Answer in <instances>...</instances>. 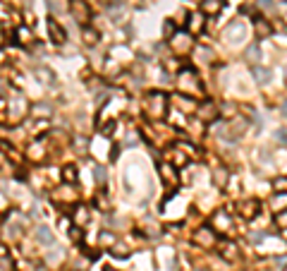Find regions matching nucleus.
<instances>
[{
  "instance_id": "f257e3e1",
  "label": "nucleus",
  "mask_w": 287,
  "mask_h": 271,
  "mask_svg": "<svg viewBox=\"0 0 287 271\" xmlns=\"http://www.w3.org/2000/svg\"><path fill=\"white\" fill-rule=\"evenodd\" d=\"M144 113L151 120H163L165 113H168V96L163 91H151L144 98Z\"/></svg>"
},
{
  "instance_id": "f03ea898",
  "label": "nucleus",
  "mask_w": 287,
  "mask_h": 271,
  "mask_svg": "<svg viewBox=\"0 0 287 271\" xmlns=\"http://www.w3.org/2000/svg\"><path fill=\"white\" fill-rule=\"evenodd\" d=\"M177 77V87L182 89L185 96H201V82H199L194 70H179Z\"/></svg>"
},
{
  "instance_id": "7ed1b4c3",
  "label": "nucleus",
  "mask_w": 287,
  "mask_h": 271,
  "mask_svg": "<svg viewBox=\"0 0 287 271\" xmlns=\"http://www.w3.org/2000/svg\"><path fill=\"white\" fill-rule=\"evenodd\" d=\"M5 106H8V113H5V115H8V122H12V125H15V122H19V120L24 118V115H27V111H29V106H27V101H24V96H10V98H5Z\"/></svg>"
},
{
  "instance_id": "20e7f679",
  "label": "nucleus",
  "mask_w": 287,
  "mask_h": 271,
  "mask_svg": "<svg viewBox=\"0 0 287 271\" xmlns=\"http://www.w3.org/2000/svg\"><path fill=\"white\" fill-rule=\"evenodd\" d=\"M213 231L216 233H223V235H232L234 233V218L230 211L225 209H218L213 214Z\"/></svg>"
},
{
  "instance_id": "39448f33",
  "label": "nucleus",
  "mask_w": 287,
  "mask_h": 271,
  "mask_svg": "<svg viewBox=\"0 0 287 271\" xmlns=\"http://www.w3.org/2000/svg\"><path fill=\"white\" fill-rule=\"evenodd\" d=\"M46 156H48V137L34 139L29 144V149H27V159L34 161V163H41V161H46Z\"/></svg>"
},
{
  "instance_id": "423d86ee",
  "label": "nucleus",
  "mask_w": 287,
  "mask_h": 271,
  "mask_svg": "<svg viewBox=\"0 0 287 271\" xmlns=\"http://www.w3.org/2000/svg\"><path fill=\"white\" fill-rule=\"evenodd\" d=\"M70 15L77 24H86V27H89V22H91V10H89V5H86V0H72Z\"/></svg>"
},
{
  "instance_id": "0eeeda50",
  "label": "nucleus",
  "mask_w": 287,
  "mask_h": 271,
  "mask_svg": "<svg viewBox=\"0 0 287 271\" xmlns=\"http://www.w3.org/2000/svg\"><path fill=\"white\" fill-rule=\"evenodd\" d=\"M170 46L175 53H189L194 48V39L189 34H182V32H175L170 36Z\"/></svg>"
},
{
  "instance_id": "6e6552de",
  "label": "nucleus",
  "mask_w": 287,
  "mask_h": 271,
  "mask_svg": "<svg viewBox=\"0 0 287 271\" xmlns=\"http://www.w3.org/2000/svg\"><path fill=\"white\" fill-rule=\"evenodd\" d=\"M220 115V106L213 104V101H203L199 108H196V118L201 122H213V120Z\"/></svg>"
},
{
  "instance_id": "1a4fd4ad",
  "label": "nucleus",
  "mask_w": 287,
  "mask_h": 271,
  "mask_svg": "<svg viewBox=\"0 0 287 271\" xmlns=\"http://www.w3.org/2000/svg\"><path fill=\"white\" fill-rule=\"evenodd\" d=\"M258 242H261V248H258L261 252H268V255H273V252H285V242H282L280 238H275V235H271V233H266Z\"/></svg>"
},
{
  "instance_id": "9d476101",
  "label": "nucleus",
  "mask_w": 287,
  "mask_h": 271,
  "mask_svg": "<svg viewBox=\"0 0 287 271\" xmlns=\"http://www.w3.org/2000/svg\"><path fill=\"white\" fill-rule=\"evenodd\" d=\"M194 242H196V245H201V248H216V245H218L216 231H213V228H196Z\"/></svg>"
},
{
  "instance_id": "9b49d317",
  "label": "nucleus",
  "mask_w": 287,
  "mask_h": 271,
  "mask_svg": "<svg viewBox=\"0 0 287 271\" xmlns=\"http://www.w3.org/2000/svg\"><path fill=\"white\" fill-rule=\"evenodd\" d=\"M158 173H161V180H163L168 187H177V183H179V176L175 173V166H172L170 161H165V163H161L158 166Z\"/></svg>"
},
{
  "instance_id": "f8f14e48",
  "label": "nucleus",
  "mask_w": 287,
  "mask_h": 271,
  "mask_svg": "<svg viewBox=\"0 0 287 271\" xmlns=\"http://www.w3.org/2000/svg\"><path fill=\"white\" fill-rule=\"evenodd\" d=\"M216 248H218V252H220V257H223L225 262H237L240 250H237V245H234L232 240H220Z\"/></svg>"
},
{
  "instance_id": "ddd939ff",
  "label": "nucleus",
  "mask_w": 287,
  "mask_h": 271,
  "mask_svg": "<svg viewBox=\"0 0 287 271\" xmlns=\"http://www.w3.org/2000/svg\"><path fill=\"white\" fill-rule=\"evenodd\" d=\"M53 202L55 204H74L77 202V192L72 190V187H58V190H53Z\"/></svg>"
},
{
  "instance_id": "4468645a",
  "label": "nucleus",
  "mask_w": 287,
  "mask_h": 271,
  "mask_svg": "<svg viewBox=\"0 0 287 271\" xmlns=\"http://www.w3.org/2000/svg\"><path fill=\"white\" fill-rule=\"evenodd\" d=\"M187 29L189 34H201L203 32V24H206V15H203L201 10L199 12H192V15H187Z\"/></svg>"
},
{
  "instance_id": "2eb2a0df",
  "label": "nucleus",
  "mask_w": 287,
  "mask_h": 271,
  "mask_svg": "<svg viewBox=\"0 0 287 271\" xmlns=\"http://www.w3.org/2000/svg\"><path fill=\"white\" fill-rule=\"evenodd\" d=\"M237 209H240V216H242V218H254V216L261 211V204H258L256 200H242Z\"/></svg>"
},
{
  "instance_id": "dca6fc26",
  "label": "nucleus",
  "mask_w": 287,
  "mask_h": 271,
  "mask_svg": "<svg viewBox=\"0 0 287 271\" xmlns=\"http://www.w3.org/2000/svg\"><path fill=\"white\" fill-rule=\"evenodd\" d=\"M48 34H50L53 43H65V39H67V32L58 24V19H48Z\"/></svg>"
},
{
  "instance_id": "f3484780",
  "label": "nucleus",
  "mask_w": 287,
  "mask_h": 271,
  "mask_svg": "<svg viewBox=\"0 0 287 271\" xmlns=\"http://www.w3.org/2000/svg\"><path fill=\"white\" fill-rule=\"evenodd\" d=\"M223 10V0H201V12L206 17H216Z\"/></svg>"
},
{
  "instance_id": "a211bd4d",
  "label": "nucleus",
  "mask_w": 287,
  "mask_h": 271,
  "mask_svg": "<svg viewBox=\"0 0 287 271\" xmlns=\"http://www.w3.org/2000/svg\"><path fill=\"white\" fill-rule=\"evenodd\" d=\"M70 3L72 0H46L48 10H50L53 15H62V12H67V10H70Z\"/></svg>"
},
{
  "instance_id": "6ab92c4d",
  "label": "nucleus",
  "mask_w": 287,
  "mask_h": 271,
  "mask_svg": "<svg viewBox=\"0 0 287 271\" xmlns=\"http://www.w3.org/2000/svg\"><path fill=\"white\" fill-rule=\"evenodd\" d=\"M271 209L278 214V211H282V209H287V192H275L271 197Z\"/></svg>"
},
{
  "instance_id": "aec40b11",
  "label": "nucleus",
  "mask_w": 287,
  "mask_h": 271,
  "mask_svg": "<svg viewBox=\"0 0 287 271\" xmlns=\"http://www.w3.org/2000/svg\"><path fill=\"white\" fill-rule=\"evenodd\" d=\"M36 240H39L43 248H48V245H53L55 242V235L48 231L46 226H41V228H36Z\"/></svg>"
},
{
  "instance_id": "412c9836",
  "label": "nucleus",
  "mask_w": 287,
  "mask_h": 271,
  "mask_svg": "<svg viewBox=\"0 0 287 271\" xmlns=\"http://www.w3.org/2000/svg\"><path fill=\"white\" fill-rule=\"evenodd\" d=\"M242 36H244V27H242L240 22H232L225 29V39L227 41H237V39H242Z\"/></svg>"
},
{
  "instance_id": "4be33fe9",
  "label": "nucleus",
  "mask_w": 287,
  "mask_h": 271,
  "mask_svg": "<svg viewBox=\"0 0 287 271\" xmlns=\"http://www.w3.org/2000/svg\"><path fill=\"white\" fill-rule=\"evenodd\" d=\"M227 180H230V170H227V168H216V170H213V183L218 185V187H225L227 185Z\"/></svg>"
},
{
  "instance_id": "5701e85b",
  "label": "nucleus",
  "mask_w": 287,
  "mask_h": 271,
  "mask_svg": "<svg viewBox=\"0 0 287 271\" xmlns=\"http://www.w3.org/2000/svg\"><path fill=\"white\" fill-rule=\"evenodd\" d=\"M50 113H53V108L43 101V104H36L34 108H31V115L34 118H50Z\"/></svg>"
},
{
  "instance_id": "b1692460",
  "label": "nucleus",
  "mask_w": 287,
  "mask_h": 271,
  "mask_svg": "<svg viewBox=\"0 0 287 271\" xmlns=\"http://www.w3.org/2000/svg\"><path fill=\"white\" fill-rule=\"evenodd\" d=\"M196 56H199V63H203V65H211L213 60H216V53L211 51V48H196Z\"/></svg>"
},
{
  "instance_id": "393cba45",
  "label": "nucleus",
  "mask_w": 287,
  "mask_h": 271,
  "mask_svg": "<svg viewBox=\"0 0 287 271\" xmlns=\"http://www.w3.org/2000/svg\"><path fill=\"white\" fill-rule=\"evenodd\" d=\"M72 221L77 226H82V224H86L89 221V209H84V207H77L74 211H72Z\"/></svg>"
},
{
  "instance_id": "a878e982",
  "label": "nucleus",
  "mask_w": 287,
  "mask_h": 271,
  "mask_svg": "<svg viewBox=\"0 0 287 271\" xmlns=\"http://www.w3.org/2000/svg\"><path fill=\"white\" fill-rule=\"evenodd\" d=\"M271 32H273V27L266 19H258L256 22V36L258 39H266V36H271Z\"/></svg>"
},
{
  "instance_id": "bb28decb",
  "label": "nucleus",
  "mask_w": 287,
  "mask_h": 271,
  "mask_svg": "<svg viewBox=\"0 0 287 271\" xmlns=\"http://www.w3.org/2000/svg\"><path fill=\"white\" fill-rule=\"evenodd\" d=\"M254 75H256L258 84H268L271 82V70L268 67H254Z\"/></svg>"
},
{
  "instance_id": "cd10ccee",
  "label": "nucleus",
  "mask_w": 287,
  "mask_h": 271,
  "mask_svg": "<svg viewBox=\"0 0 287 271\" xmlns=\"http://www.w3.org/2000/svg\"><path fill=\"white\" fill-rule=\"evenodd\" d=\"M15 36H17V43H22V46L31 43V32L27 29V27H19V29L15 32Z\"/></svg>"
},
{
  "instance_id": "c85d7f7f",
  "label": "nucleus",
  "mask_w": 287,
  "mask_h": 271,
  "mask_svg": "<svg viewBox=\"0 0 287 271\" xmlns=\"http://www.w3.org/2000/svg\"><path fill=\"white\" fill-rule=\"evenodd\" d=\"M62 180H65V183H77V168L74 166H65L62 168Z\"/></svg>"
},
{
  "instance_id": "c756f323",
  "label": "nucleus",
  "mask_w": 287,
  "mask_h": 271,
  "mask_svg": "<svg viewBox=\"0 0 287 271\" xmlns=\"http://www.w3.org/2000/svg\"><path fill=\"white\" fill-rule=\"evenodd\" d=\"M84 43H89V46L98 43V32H96V29H91V27H86V29H84Z\"/></svg>"
},
{
  "instance_id": "7c9ffc66",
  "label": "nucleus",
  "mask_w": 287,
  "mask_h": 271,
  "mask_svg": "<svg viewBox=\"0 0 287 271\" xmlns=\"http://www.w3.org/2000/svg\"><path fill=\"white\" fill-rule=\"evenodd\" d=\"M244 56H247V60H249V63H256L258 58H261V51H258V43H254V46H249V48H247V53H244Z\"/></svg>"
},
{
  "instance_id": "2f4dec72",
  "label": "nucleus",
  "mask_w": 287,
  "mask_h": 271,
  "mask_svg": "<svg viewBox=\"0 0 287 271\" xmlns=\"http://www.w3.org/2000/svg\"><path fill=\"white\" fill-rule=\"evenodd\" d=\"M273 190L275 192H287V176H280L273 180Z\"/></svg>"
},
{
  "instance_id": "473e14b6",
  "label": "nucleus",
  "mask_w": 287,
  "mask_h": 271,
  "mask_svg": "<svg viewBox=\"0 0 287 271\" xmlns=\"http://www.w3.org/2000/svg\"><path fill=\"white\" fill-rule=\"evenodd\" d=\"M275 224H278V228H287V209L275 214Z\"/></svg>"
},
{
  "instance_id": "72a5a7b5",
  "label": "nucleus",
  "mask_w": 287,
  "mask_h": 271,
  "mask_svg": "<svg viewBox=\"0 0 287 271\" xmlns=\"http://www.w3.org/2000/svg\"><path fill=\"white\" fill-rule=\"evenodd\" d=\"M175 104H177L179 108H185V111H192V108H194V104H192L189 98H182V96H175Z\"/></svg>"
},
{
  "instance_id": "f704fd0d",
  "label": "nucleus",
  "mask_w": 287,
  "mask_h": 271,
  "mask_svg": "<svg viewBox=\"0 0 287 271\" xmlns=\"http://www.w3.org/2000/svg\"><path fill=\"white\" fill-rule=\"evenodd\" d=\"M106 180H108V173H106V170H103V168L98 166V168H96V183H98V185H103V183H106Z\"/></svg>"
},
{
  "instance_id": "c9c22d12",
  "label": "nucleus",
  "mask_w": 287,
  "mask_h": 271,
  "mask_svg": "<svg viewBox=\"0 0 287 271\" xmlns=\"http://www.w3.org/2000/svg\"><path fill=\"white\" fill-rule=\"evenodd\" d=\"M101 245H110V248H113V245H115V238H113L110 233H101Z\"/></svg>"
},
{
  "instance_id": "e433bc0d",
  "label": "nucleus",
  "mask_w": 287,
  "mask_h": 271,
  "mask_svg": "<svg viewBox=\"0 0 287 271\" xmlns=\"http://www.w3.org/2000/svg\"><path fill=\"white\" fill-rule=\"evenodd\" d=\"M275 139H278L280 144H287V130H275Z\"/></svg>"
},
{
  "instance_id": "4c0bfd02",
  "label": "nucleus",
  "mask_w": 287,
  "mask_h": 271,
  "mask_svg": "<svg viewBox=\"0 0 287 271\" xmlns=\"http://www.w3.org/2000/svg\"><path fill=\"white\" fill-rule=\"evenodd\" d=\"M113 255H115V257H127V255H129V250H127V248H120V245H113Z\"/></svg>"
},
{
  "instance_id": "58836bf2",
  "label": "nucleus",
  "mask_w": 287,
  "mask_h": 271,
  "mask_svg": "<svg viewBox=\"0 0 287 271\" xmlns=\"http://www.w3.org/2000/svg\"><path fill=\"white\" fill-rule=\"evenodd\" d=\"M41 75V82H53V72L50 70H39Z\"/></svg>"
},
{
  "instance_id": "ea45409f",
  "label": "nucleus",
  "mask_w": 287,
  "mask_h": 271,
  "mask_svg": "<svg viewBox=\"0 0 287 271\" xmlns=\"http://www.w3.org/2000/svg\"><path fill=\"white\" fill-rule=\"evenodd\" d=\"M282 113H285V118H287V101L282 104Z\"/></svg>"
},
{
  "instance_id": "a19ab883",
  "label": "nucleus",
  "mask_w": 287,
  "mask_h": 271,
  "mask_svg": "<svg viewBox=\"0 0 287 271\" xmlns=\"http://www.w3.org/2000/svg\"><path fill=\"white\" fill-rule=\"evenodd\" d=\"M108 271H117V269H108Z\"/></svg>"
},
{
  "instance_id": "79ce46f5",
  "label": "nucleus",
  "mask_w": 287,
  "mask_h": 271,
  "mask_svg": "<svg viewBox=\"0 0 287 271\" xmlns=\"http://www.w3.org/2000/svg\"><path fill=\"white\" fill-rule=\"evenodd\" d=\"M285 72H287V70H285Z\"/></svg>"
}]
</instances>
